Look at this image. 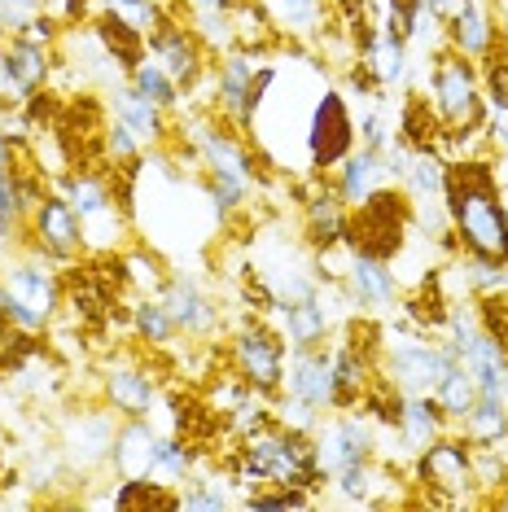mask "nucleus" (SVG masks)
Returning a JSON list of instances; mask_svg holds the SVG:
<instances>
[{
    "instance_id": "obj_28",
    "label": "nucleus",
    "mask_w": 508,
    "mask_h": 512,
    "mask_svg": "<svg viewBox=\"0 0 508 512\" xmlns=\"http://www.w3.org/2000/svg\"><path fill=\"white\" fill-rule=\"evenodd\" d=\"M57 193L71 202V211L79 215V224H88V219L114 211V206H123L119 197H114V184L101 176V171H88V167L62 171V180H57ZM123 211H127V206H123Z\"/></svg>"
},
{
    "instance_id": "obj_49",
    "label": "nucleus",
    "mask_w": 508,
    "mask_h": 512,
    "mask_svg": "<svg viewBox=\"0 0 508 512\" xmlns=\"http://www.w3.org/2000/svg\"><path fill=\"white\" fill-rule=\"evenodd\" d=\"M355 132H360V145H368V149H381V154H386V149L399 141V136H395V127H390L386 119H381V110H373V106H364L360 114H355Z\"/></svg>"
},
{
    "instance_id": "obj_3",
    "label": "nucleus",
    "mask_w": 508,
    "mask_h": 512,
    "mask_svg": "<svg viewBox=\"0 0 508 512\" xmlns=\"http://www.w3.org/2000/svg\"><path fill=\"white\" fill-rule=\"evenodd\" d=\"M412 477L425 486V504L443 508H482V495L473 491V442L460 429H447L430 447L417 451L412 460Z\"/></svg>"
},
{
    "instance_id": "obj_10",
    "label": "nucleus",
    "mask_w": 508,
    "mask_h": 512,
    "mask_svg": "<svg viewBox=\"0 0 508 512\" xmlns=\"http://www.w3.org/2000/svg\"><path fill=\"white\" fill-rule=\"evenodd\" d=\"M360 132H355V110L346 106V97L338 88H325L311 106L307 119V162L316 176H329L338 162L351 154Z\"/></svg>"
},
{
    "instance_id": "obj_38",
    "label": "nucleus",
    "mask_w": 508,
    "mask_h": 512,
    "mask_svg": "<svg viewBox=\"0 0 508 512\" xmlns=\"http://www.w3.org/2000/svg\"><path fill=\"white\" fill-rule=\"evenodd\" d=\"M399 141L408 149H438V141H443V119H438L425 97H412L408 106H403Z\"/></svg>"
},
{
    "instance_id": "obj_54",
    "label": "nucleus",
    "mask_w": 508,
    "mask_h": 512,
    "mask_svg": "<svg viewBox=\"0 0 508 512\" xmlns=\"http://www.w3.org/2000/svg\"><path fill=\"white\" fill-rule=\"evenodd\" d=\"M500 394H504V407H508V359H504V377H500Z\"/></svg>"
},
{
    "instance_id": "obj_5",
    "label": "nucleus",
    "mask_w": 508,
    "mask_h": 512,
    "mask_svg": "<svg viewBox=\"0 0 508 512\" xmlns=\"http://www.w3.org/2000/svg\"><path fill=\"white\" fill-rule=\"evenodd\" d=\"M412 224V197L403 189H377L364 206L351 211V228H346V246L373 254V259H395L403 250V237H408Z\"/></svg>"
},
{
    "instance_id": "obj_52",
    "label": "nucleus",
    "mask_w": 508,
    "mask_h": 512,
    "mask_svg": "<svg viewBox=\"0 0 508 512\" xmlns=\"http://www.w3.org/2000/svg\"><path fill=\"white\" fill-rule=\"evenodd\" d=\"M184 5H206V9H233L237 0H184Z\"/></svg>"
},
{
    "instance_id": "obj_2",
    "label": "nucleus",
    "mask_w": 508,
    "mask_h": 512,
    "mask_svg": "<svg viewBox=\"0 0 508 512\" xmlns=\"http://www.w3.org/2000/svg\"><path fill=\"white\" fill-rule=\"evenodd\" d=\"M62 294L66 285L53 272V263L36 259V254H22V259H9L5 276H0V316H5V324L36 337L53 324Z\"/></svg>"
},
{
    "instance_id": "obj_21",
    "label": "nucleus",
    "mask_w": 508,
    "mask_h": 512,
    "mask_svg": "<svg viewBox=\"0 0 508 512\" xmlns=\"http://www.w3.org/2000/svg\"><path fill=\"white\" fill-rule=\"evenodd\" d=\"M342 294L355 302V307H390L399 298V281L390 272L386 259H373V254H360L346 246V267H342Z\"/></svg>"
},
{
    "instance_id": "obj_53",
    "label": "nucleus",
    "mask_w": 508,
    "mask_h": 512,
    "mask_svg": "<svg viewBox=\"0 0 508 512\" xmlns=\"http://www.w3.org/2000/svg\"><path fill=\"white\" fill-rule=\"evenodd\" d=\"M487 508H504V512H508V482H504V486H500V491H495V495H491V504H487Z\"/></svg>"
},
{
    "instance_id": "obj_19",
    "label": "nucleus",
    "mask_w": 508,
    "mask_h": 512,
    "mask_svg": "<svg viewBox=\"0 0 508 512\" xmlns=\"http://www.w3.org/2000/svg\"><path fill=\"white\" fill-rule=\"evenodd\" d=\"M158 298L167 302L171 320H176V333H184V337H215L219 324H224L219 320V302L184 272L167 276V285H163V294Z\"/></svg>"
},
{
    "instance_id": "obj_32",
    "label": "nucleus",
    "mask_w": 508,
    "mask_h": 512,
    "mask_svg": "<svg viewBox=\"0 0 508 512\" xmlns=\"http://www.w3.org/2000/svg\"><path fill=\"white\" fill-rule=\"evenodd\" d=\"M193 469H198V451L184 434H158V451H154V482H167V486H180L189 482Z\"/></svg>"
},
{
    "instance_id": "obj_11",
    "label": "nucleus",
    "mask_w": 508,
    "mask_h": 512,
    "mask_svg": "<svg viewBox=\"0 0 508 512\" xmlns=\"http://www.w3.org/2000/svg\"><path fill=\"white\" fill-rule=\"evenodd\" d=\"M193 149H198L206 176H228V180H241V184H259V171H254V158H250V145L228 127L224 119H206V123H193Z\"/></svg>"
},
{
    "instance_id": "obj_17",
    "label": "nucleus",
    "mask_w": 508,
    "mask_h": 512,
    "mask_svg": "<svg viewBox=\"0 0 508 512\" xmlns=\"http://www.w3.org/2000/svg\"><path fill=\"white\" fill-rule=\"evenodd\" d=\"M285 394L303 399L320 412H333V359H329V346H290L285 355Z\"/></svg>"
},
{
    "instance_id": "obj_46",
    "label": "nucleus",
    "mask_w": 508,
    "mask_h": 512,
    "mask_svg": "<svg viewBox=\"0 0 508 512\" xmlns=\"http://www.w3.org/2000/svg\"><path fill=\"white\" fill-rule=\"evenodd\" d=\"M206 193H211V206L219 211V219H233L250 202V184L228 180V176H206Z\"/></svg>"
},
{
    "instance_id": "obj_13",
    "label": "nucleus",
    "mask_w": 508,
    "mask_h": 512,
    "mask_svg": "<svg viewBox=\"0 0 508 512\" xmlns=\"http://www.w3.org/2000/svg\"><path fill=\"white\" fill-rule=\"evenodd\" d=\"M316 460L320 469H325L329 477L346 469V464H360V460H373L377 456V434L373 425L364 421V416L355 412H338L333 421H320L316 434Z\"/></svg>"
},
{
    "instance_id": "obj_43",
    "label": "nucleus",
    "mask_w": 508,
    "mask_h": 512,
    "mask_svg": "<svg viewBox=\"0 0 508 512\" xmlns=\"http://www.w3.org/2000/svg\"><path fill=\"white\" fill-rule=\"evenodd\" d=\"M119 263H123V285H132L136 294H163L167 272H163V263H158L154 254L132 250V254H123Z\"/></svg>"
},
{
    "instance_id": "obj_48",
    "label": "nucleus",
    "mask_w": 508,
    "mask_h": 512,
    "mask_svg": "<svg viewBox=\"0 0 508 512\" xmlns=\"http://www.w3.org/2000/svg\"><path fill=\"white\" fill-rule=\"evenodd\" d=\"M141 149H145V141L127 123H119V119L106 123V154H110V162L132 167V162H141Z\"/></svg>"
},
{
    "instance_id": "obj_33",
    "label": "nucleus",
    "mask_w": 508,
    "mask_h": 512,
    "mask_svg": "<svg viewBox=\"0 0 508 512\" xmlns=\"http://www.w3.org/2000/svg\"><path fill=\"white\" fill-rule=\"evenodd\" d=\"M434 403L443 407V416L452 421V429L465 421L473 412V403H478V386H473V372L465 364H452L443 372V381L434 386Z\"/></svg>"
},
{
    "instance_id": "obj_7",
    "label": "nucleus",
    "mask_w": 508,
    "mask_h": 512,
    "mask_svg": "<svg viewBox=\"0 0 508 512\" xmlns=\"http://www.w3.org/2000/svg\"><path fill=\"white\" fill-rule=\"evenodd\" d=\"M285 355H290V346L268 320H246L228 342L233 372L254 394H268V399H276L285 386Z\"/></svg>"
},
{
    "instance_id": "obj_8",
    "label": "nucleus",
    "mask_w": 508,
    "mask_h": 512,
    "mask_svg": "<svg viewBox=\"0 0 508 512\" xmlns=\"http://www.w3.org/2000/svg\"><path fill=\"white\" fill-rule=\"evenodd\" d=\"M22 237L27 241V254H36V259L53 263V267H71L84 250V224H79V215L71 211V202H66L62 193H49L44 189V197L36 202V211H31L27 219V232Z\"/></svg>"
},
{
    "instance_id": "obj_31",
    "label": "nucleus",
    "mask_w": 508,
    "mask_h": 512,
    "mask_svg": "<svg viewBox=\"0 0 508 512\" xmlns=\"http://www.w3.org/2000/svg\"><path fill=\"white\" fill-rule=\"evenodd\" d=\"M127 324H132L136 342H145L149 351H163V346L176 342V320H171L167 302L158 294H136L132 311H127Z\"/></svg>"
},
{
    "instance_id": "obj_26",
    "label": "nucleus",
    "mask_w": 508,
    "mask_h": 512,
    "mask_svg": "<svg viewBox=\"0 0 508 512\" xmlns=\"http://www.w3.org/2000/svg\"><path fill=\"white\" fill-rule=\"evenodd\" d=\"M110 114L119 123H127L145 145H167L171 141V123H167V110L145 101L132 84H114L110 88Z\"/></svg>"
},
{
    "instance_id": "obj_36",
    "label": "nucleus",
    "mask_w": 508,
    "mask_h": 512,
    "mask_svg": "<svg viewBox=\"0 0 508 512\" xmlns=\"http://www.w3.org/2000/svg\"><path fill=\"white\" fill-rule=\"evenodd\" d=\"M127 84H132L136 92H141L145 101H154V106H163L167 114H171V110H176L180 101H184V97H180L184 88H180L176 79H171V75L163 71V66H158L154 57H149V53H145L141 62L132 66V71H127Z\"/></svg>"
},
{
    "instance_id": "obj_15",
    "label": "nucleus",
    "mask_w": 508,
    "mask_h": 512,
    "mask_svg": "<svg viewBox=\"0 0 508 512\" xmlns=\"http://www.w3.org/2000/svg\"><path fill=\"white\" fill-rule=\"evenodd\" d=\"M53 62H57V49H44V44L27 36L0 40V88L14 92V101L31 97V92L49 88Z\"/></svg>"
},
{
    "instance_id": "obj_4",
    "label": "nucleus",
    "mask_w": 508,
    "mask_h": 512,
    "mask_svg": "<svg viewBox=\"0 0 508 512\" xmlns=\"http://www.w3.org/2000/svg\"><path fill=\"white\" fill-rule=\"evenodd\" d=\"M425 101L434 106L443 127H482V110H487L482 66L456 49H443L430 66V97Z\"/></svg>"
},
{
    "instance_id": "obj_56",
    "label": "nucleus",
    "mask_w": 508,
    "mask_h": 512,
    "mask_svg": "<svg viewBox=\"0 0 508 512\" xmlns=\"http://www.w3.org/2000/svg\"><path fill=\"white\" fill-rule=\"evenodd\" d=\"M0 123H5V101H0Z\"/></svg>"
},
{
    "instance_id": "obj_42",
    "label": "nucleus",
    "mask_w": 508,
    "mask_h": 512,
    "mask_svg": "<svg viewBox=\"0 0 508 512\" xmlns=\"http://www.w3.org/2000/svg\"><path fill=\"white\" fill-rule=\"evenodd\" d=\"M508 482V460L500 447H473V491L482 495V508L491 504V495Z\"/></svg>"
},
{
    "instance_id": "obj_20",
    "label": "nucleus",
    "mask_w": 508,
    "mask_h": 512,
    "mask_svg": "<svg viewBox=\"0 0 508 512\" xmlns=\"http://www.w3.org/2000/svg\"><path fill=\"white\" fill-rule=\"evenodd\" d=\"M390 180L395 176H390V167H386V154H381V149H368V145H355L351 154L329 171V184L338 189V197L351 206V211L364 206L377 189H386Z\"/></svg>"
},
{
    "instance_id": "obj_45",
    "label": "nucleus",
    "mask_w": 508,
    "mask_h": 512,
    "mask_svg": "<svg viewBox=\"0 0 508 512\" xmlns=\"http://www.w3.org/2000/svg\"><path fill=\"white\" fill-rule=\"evenodd\" d=\"M316 495L303 486H281V482H263L259 491H250L241 499V508H311Z\"/></svg>"
},
{
    "instance_id": "obj_40",
    "label": "nucleus",
    "mask_w": 508,
    "mask_h": 512,
    "mask_svg": "<svg viewBox=\"0 0 508 512\" xmlns=\"http://www.w3.org/2000/svg\"><path fill=\"white\" fill-rule=\"evenodd\" d=\"M180 22H189V27L198 31V40H202L211 53H228V49H237V40H233V18H228V9L189 5V18H180Z\"/></svg>"
},
{
    "instance_id": "obj_35",
    "label": "nucleus",
    "mask_w": 508,
    "mask_h": 512,
    "mask_svg": "<svg viewBox=\"0 0 508 512\" xmlns=\"http://www.w3.org/2000/svg\"><path fill=\"white\" fill-rule=\"evenodd\" d=\"M456 429L473 442V447H500L504 434H508V407H504V399H478V403H473V412Z\"/></svg>"
},
{
    "instance_id": "obj_47",
    "label": "nucleus",
    "mask_w": 508,
    "mask_h": 512,
    "mask_svg": "<svg viewBox=\"0 0 508 512\" xmlns=\"http://www.w3.org/2000/svg\"><path fill=\"white\" fill-rule=\"evenodd\" d=\"M44 14V0H0V40L22 36Z\"/></svg>"
},
{
    "instance_id": "obj_23",
    "label": "nucleus",
    "mask_w": 508,
    "mask_h": 512,
    "mask_svg": "<svg viewBox=\"0 0 508 512\" xmlns=\"http://www.w3.org/2000/svg\"><path fill=\"white\" fill-rule=\"evenodd\" d=\"M333 359V412H351V407L364 403L368 386L377 381V359L364 355L360 346H351L342 337L338 346H329Z\"/></svg>"
},
{
    "instance_id": "obj_44",
    "label": "nucleus",
    "mask_w": 508,
    "mask_h": 512,
    "mask_svg": "<svg viewBox=\"0 0 508 512\" xmlns=\"http://www.w3.org/2000/svg\"><path fill=\"white\" fill-rule=\"evenodd\" d=\"M272 421L281 429H294V434H316L320 421H325V412L281 390V394H276V403H272Z\"/></svg>"
},
{
    "instance_id": "obj_41",
    "label": "nucleus",
    "mask_w": 508,
    "mask_h": 512,
    "mask_svg": "<svg viewBox=\"0 0 508 512\" xmlns=\"http://www.w3.org/2000/svg\"><path fill=\"white\" fill-rule=\"evenodd\" d=\"M176 491H180V512H219V508L237 504V499L228 495L224 477H189Z\"/></svg>"
},
{
    "instance_id": "obj_1",
    "label": "nucleus",
    "mask_w": 508,
    "mask_h": 512,
    "mask_svg": "<svg viewBox=\"0 0 508 512\" xmlns=\"http://www.w3.org/2000/svg\"><path fill=\"white\" fill-rule=\"evenodd\" d=\"M443 215H447V228H452L460 254L508 263V202L500 193L495 162L487 158L447 162Z\"/></svg>"
},
{
    "instance_id": "obj_14",
    "label": "nucleus",
    "mask_w": 508,
    "mask_h": 512,
    "mask_svg": "<svg viewBox=\"0 0 508 512\" xmlns=\"http://www.w3.org/2000/svg\"><path fill=\"white\" fill-rule=\"evenodd\" d=\"M149 57H154L180 88H193L206 75V57H211V49L198 40V31H193L189 22L167 18L163 27L149 36Z\"/></svg>"
},
{
    "instance_id": "obj_18",
    "label": "nucleus",
    "mask_w": 508,
    "mask_h": 512,
    "mask_svg": "<svg viewBox=\"0 0 508 512\" xmlns=\"http://www.w3.org/2000/svg\"><path fill=\"white\" fill-rule=\"evenodd\" d=\"M346 228H351V206L338 197L329 176H316V189L303 197V237L311 250H338L346 246Z\"/></svg>"
},
{
    "instance_id": "obj_9",
    "label": "nucleus",
    "mask_w": 508,
    "mask_h": 512,
    "mask_svg": "<svg viewBox=\"0 0 508 512\" xmlns=\"http://www.w3.org/2000/svg\"><path fill=\"white\" fill-rule=\"evenodd\" d=\"M123 416L114 407H84V412L62 416V434H57V451H62L66 469L75 473H97L110 469V451H114V434H119Z\"/></svg>"
},
{
    "instance_id": "obj_34",
    "label": "nucleus",
    "mask_w": 508,
    "mask_h": 512,
    "mask_svg": "<svg viewBox=\"0 0 508 512\" xmlns=\"http://www.w3.org/2000/svg\"><path fill=\"white\" fill-rule=\"evenodd\" d=\"M228 18H233V40H237V49L263 53V49H272V44L281 40V36L272 31V22H268V14H263L259 0H237V5L228 9Z\"/></svg>"
},
{
    "instance_id": "obj_55",
    "label": "nucleus",
    "mask_w": 508,
    "mask_h": 512,
    "mask_svg": "<svg viewBox=\"0 0 508 512\" xmlns=\"http://www.w3.org/2000/svg\"><path fill=\"white\" fill-rule=\"evenodd\" d=\"M500 451H504V460H508V434H504V442H500Z\"/></svg>"
},
{
    "instance_id": "obj_25",
    "label": "nucleus",
    "mask_w": 508,
    "mask_h": 512,
    "mask_svg": "<svg viewBox=\"0 0 508 512\" xmlns=\"http://www.w3.org/2000/svg\"><path fill=\"white\" fill-rule=\"evenodd\" d=\"M495 44H500V27H495L491 9L482 5V0H460L456 14L447 18V49L482 62Z\"/></svg>"
},
{
    "instance_id": "obj_37",
    "label": "nucleus",
    "mask_w": 508,
    "mask_h": 512,
    "mask_svg": "<svg viewBox=\"0 0 508 512\" xmlns=\"http://www.w3.org/2000/svg\"><path fill=\"white\" fill-rule=\"evenodd\" d=\"M97 14L123 22L127 31H136V36H145V40L167 22L163 0H97Z\"/></svg>"
},
{
    "instance_id": "obj_6",
    "label": "nucleus",
    "mask_w": 508,
    "mask_h": 512,
    "mask_svg": "<svg viewBox=\"0 0 508 512\" xmlns=\"http://www.w3.org/2000/svg\"><path fill=\"white\" fill-rule=\"evenodd\" d=\"M381 346V372L399 394H434L443 372L460 364V355L447 342H430V337H395Z\"/></svg>"
},
{
    "instance_id": "obj_27",
    "label": "nucleus",
    "mask_w": 508,
    "mask_h": 512,
    "mask_svg": "<svg viewBox=\"0 0 508 512\" xmlns=\"http://www.w3.org/2000/svg\"><path fill=\"white\" fill-rule=\"evenodd\" d=\"M281 40H320L329 27V0H259Z\"/></svg>"
},
{
    "instance_id": "obj_22",
    "label": "nucleus",
    "mask_w": 508,
    "mask_h": 512,
    "mask_svg": "<svg viewBox=\"0 0 508 512\" xmlns=\"http://www.w3.org/2000/svg\"><path fill=\"white\" fill-rule=\"evenodd\" d=\"M268 324L285 337V346H320L333 329V307L316 289V294L303 302H276L268 311Z\"/></svg>"
},
{
    "instance_id": "obj_24",
    "label": "nucleus",
    "mask_w": 508,
    "mask_h": 512,
    "mask_svg": "<svg viewBox=\"0 0 508 512\" xmlns=\"http://www.w3.org/2000/svg\"><path fill=\"white\" fill-rule=\"evenodd\" d=\"M154 451H158V429L149 425V416H123L110 451L114 477H154Z\"/></svg>"
},
{
    "instance_id": "obj_29",
    "label": "nucleus",
    "mask_w": 508,
    "mask_h": 512,
    "mask_svg": "<svg viewBox=\"0 0 508 512\" xmlns=\"http://www.w3.org/2000/svg\"><path fill=\"white\" fill-rule=\"evenodd\" d=\"M399 438L403 447L412 451V460H417L421 447H430L434 438H443L447 429H452V421L443 416V407L434 403V394H403V407H399Z\"/></svg>"
},
{
    "instance_id": "obj_51",
    "label": "nucleus",
    "mask_w": 508,
    "mask_h": 512,
    "mask_svg": "<svg viewBox=\"0 0 508 512\" xmlns=\"http://www.w3.org/2000/svg\"><path fill=\"white\" fill-rule=\"evenodd\" d=\"M9 158H14V141L9 132H0V171H9Z\"/></svg>"
},
{
    "instance_id": "obj_50",
    "label": "nucleus",
    "mask_w": 508,
    "mask_h": 512,
    "mask_svg": "<svg viewBox=\"0 0 508 512\" xmlns=\"http://www.w3.org/2000/svg\"><path fill=\"white\" fill-rule=\"evenodd\" d=\"M482 132H487V145L508 154V97H487V110H482Z\"/></svg>"
},
{
    "instance_id": "obj_12",
    "label": "nucleus",
    "mask_w": 508,
    "mask_h": 512,
    "mask_svg": "<svg viewBox=\"0 0 508 512\" xmlns=\"http://www.w3.org/2000/svg\"><path fill=\"white\" fill-rule=\"evenodd\" d=\"M254 71H259V57L250 49H228L215 66V114L233 132H250L254 127V106H250Z\"/></svg>"
},
{
    "instance_id": "obj_16",
    "label": "nucleus",
    "mask_w": 508,
    "mask_h": 512,
    "mask_svg": "<svg viewBox=\"0 0 508 512\" xmlns=\"http://www.w3.org/2000/svg\"><path fill=\"white\" fill-rule=\"evenodd\" d=\"M101 394L119 416H154L158 412V377L132 355H119L101 372Z\"/></svg>"
},
{
    "instance_id": "obj_30",
    "label": "nucleus",
    "mask_w": 508,
    "mask_h": 512,
    "mask_svg": "<svg viewBox=\"0 0 508 512\" xmlns=\"http://www.w3.org/2000/svg\"><path fill=\"white\" fill-rule=\"evenodd\" d=\"M447 189V158L438 149H412L403 167V193L412 202H443Z\"/></svg>"
},
{
    "instance_id": "obj_39",
    "label": "nucleus",
    "mask_w": 508,
    "mask_h": 512,
    "mask_svg": "<svg viewBox=\"0 0 508 512\" xmlns=\"http://www.w3.org/2000/svg\"><path fill=\"white\" fill-rule=\"evenodd\" d=\"M447 311H452V302L443 298V289L438 285H421L417 294L403 298V316H408V324H417L421 333H443L447 329Z\"/></svg>"
}]
</instances>
